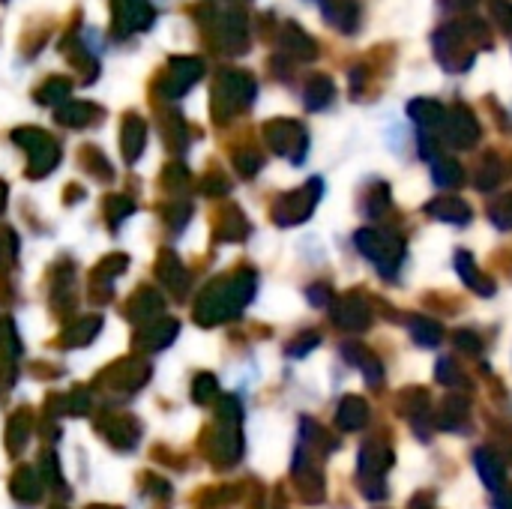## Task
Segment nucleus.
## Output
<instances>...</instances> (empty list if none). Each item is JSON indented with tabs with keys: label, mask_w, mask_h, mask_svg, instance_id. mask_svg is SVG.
<instances>
[{
	"label": "nucleus",
	"mask_w": 512,
	"mask_h": 509,
	"mask_svg": "<svg viewBox=\"0 0 512 509\" xmlns=\"http://www.w3.org/2000/svg\"><path fill=\"white\" fill-rule=\"evenodd\" d=\"M492 18L504 27L512 30V3L510 0H492Z\"/></svg>",
	"instance_id": "2"
},
{
	"label": "nucleus",
	"mask_w": 512,
	"mask_h": 509,
	"mask_svg": "<svg viewBox=\"0 0 512 509\" xmlns=\"http://www.w3.org/2000/svg\"><path fill=\"white\" fill-rule=\"evenodd\" d=\"M450 9H468V6H474L477 0H444Z\"/></svg>",
	"instance_id": "3"
},
{
	"label": "nucleus",
	"mask_w": 512,
	"mask_h": 509,
	"mask_svg": "<svg viewBox=\"0 0 512 509\" xmlns=\"http://www.w3.org/2000/svg\"><path fill=\"white\" fill-rule=\"evenodd\" d=\"M324 12H327V18H330L339 30H345V33L357 27V15H360L357 0H324Z\"/></svg>",
	"instance_id": "1"
}]
</instances>
